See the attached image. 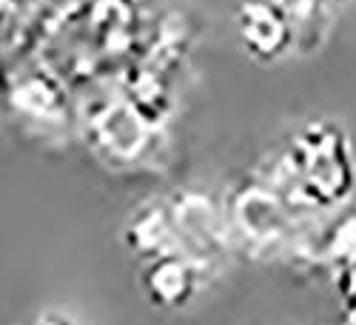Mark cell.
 Masks as SVG:
<instances>
[{"label":"cell","instance_id":"obj_2","mask_svg":"<svg viewBox=\"0 0 356 325\" xmlns=\"http://www.w3.org/2000/svg\"><path fill=\"white\" fill-rule=\"evenodd\" d=\"M225 209L234 248H243L254 260H280L293 251V209L271 189H245Z\"/></svg>","mask_w":356,"mask_h":325},{"label":"cell","instance_id":"obj_4","mask_svg":"<svg viewBox=\"0 0 356 325\" xmlns=\"http://www.w3.org/2000/svg\"><path fill=\"white\" fill-rule=\"evenodd\" d=\"M240 38L254 54L277 57L291 40V26L280 6L257 0V3H245L240 12Z\"/></svg>","mask_w":356,"mask_h":325},{"label":"cell","instance_id":"obj_5","mask_svg":"<svg viewBox=\"0 0 356 325\" xmlns=\"http://www.w3.org/2000/svg\"><path fill=\"white\" fill-rule=\"evenodd\" d=\"M23 325H77L69 314L63 311H54V308H46V311H38L35 317H29Z\"/></svg>","mask_w":356,"mask_h":325},{"label":"cell","instance_id":"obj_1","mask_svg":"<svg viewBox=\"0 0 356 325\" xmlns=\"http://www.w3.org/2000/svg\"><path fill=\"white\" fill-rule=\"evenodd\" d=\"M280 171L288 189L280 200L288 209H334L356 189V160L345 132L334 123H311L282 154Z\"/></svg>","mask_w":356,"mask_h":325},{"label":"cell","instance_id":"obj_3","mask_svg":"<svg viewBox=\"0 0 356 325\" xmlns=\"http://www.w3.org/2000/svg\"><path fill=\"white\" fill-rule=\"evenodd\" d=\"M202 269L183 254H165L143 262L140 288L160 311H180L202 291Z\"/></svg>","mask_w":356,"mask_h":325}]
</instances>
